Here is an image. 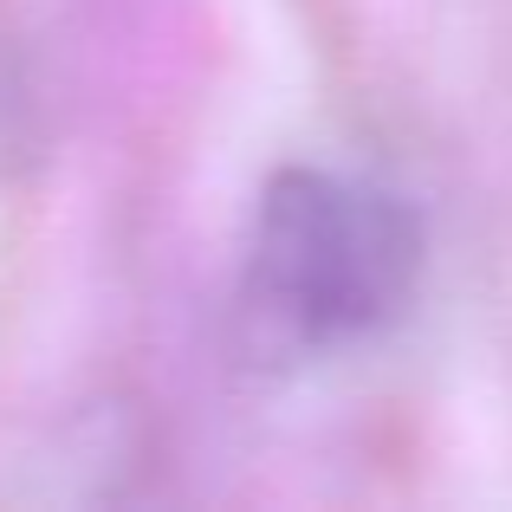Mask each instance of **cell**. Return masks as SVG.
I'll use <instances>...</instances> for the list:
<instances>
[{
  "mask_svg": "<svg viewBox=\"0 0 512 512\" xmlns=\"http://www.w3.org/2000/svg\"><path fill=\"white\" fill-rule=\"evenodd\" d=\"M422 214L338 169H279L260 188L240 260V312L286 357L370 344L415 305Z\"/></svg>",
  "mask_w": 512,
  "mask_h": 512,
  "instance_id": "cell-1",
  "label": "cell"
}]
</instances>
